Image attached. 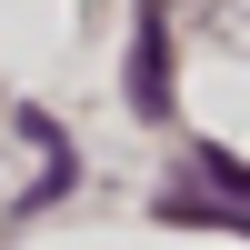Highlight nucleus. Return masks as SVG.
I'll use <instances>...</instances> for the list:
<instances>
[{
    "mask_svg": "<svg viewBox=\"0 0 250 250\" xmlns=\"http://www.w3.org/2000/svg\"><path fill=\"white\" fill-rule=\"evenodd\" d=\"M130 110L170 120V30H160V0H140V40H130Z\"/></svg>",
    "mask_w": 250,
    "mask_h": 250,
    "instance_id": "1",
    "label": "nucleus"
},
{
    "mask_svg": "<svg viewBox=\"0 0 250 250\" xmlns=\"http://www.w3.org/2000/svg\"><path fill=\"white\" fill-rule=\"evenodd\" d=\"M200 180H210V190H220V200H230V210L250 220V170H240V160H220V150H200Z\"/></svg>",
    "mask_w": 250,
    "mask_h": 250,
    "instance_id": "2",
    "label": "nucleus"
}]
</instances>
